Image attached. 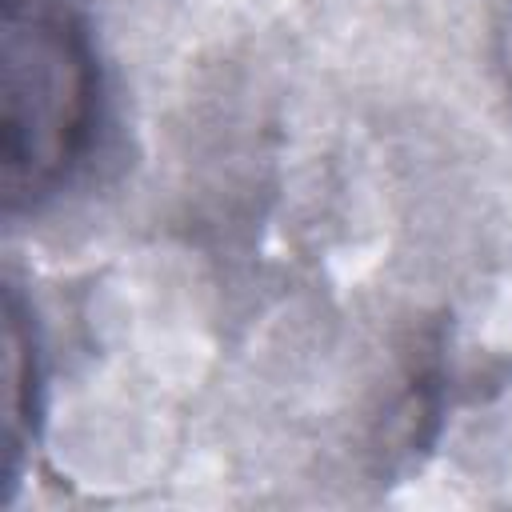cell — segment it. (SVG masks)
I'll list each match as a JSON object with an SVG mask.
<instances>
[{
    "mask_svg": "<svg viewBox=\"0 0 512 512\" xmlns=\"http://www.w3.org/2000/svg\"><path fill=\"white\" fill-rule=\"evenodd\" d=\"M100 68L72 0L0 4V192L4 212L40 208L92 148Z\"/></svg>",
    "mask_w": 512,
    "mask_h": 512,
    "instance_id": "obj_1",
    "label": "cell"
},
{
    "mask_svg": "<svg viewBox=\"0 0 512 512\" xmlns=\"http://www.w3.org/2000/svg\"><path fill=\"white\" fill-rule=\"evenodd\" d=\"M4 364H0V452H4V500L16 492L24 456L32 444V424H36V340H32V320L20 300V288H4Z\"/></svg>",
    "mask_w": 512,
    "mask_h": 512,
    "instance_id": "obj_2",
    "label": "cell"
}]
</instances>
